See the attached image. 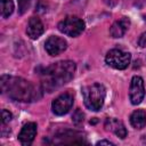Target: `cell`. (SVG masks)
I'll return each instance as SVG.
<instances>
[{
  "mask_svg": "<svg viewBox=\"0 0 146 146\" xmlns=\"http://www.w3.org/2000/svg\"><path fill=\"white\" fill-rule=\"evenodd\" d=\"M35 135H36V124L34 122H29L22 128L18 135V139L22 145L27 146L34 140Z\"/></svg>",
  "mask_w": 146,
  "mask_h": 146,
  "instance_id": "obj_9",
  "label": "cell"
},
{
  "mask_svg": "<svg viewBox=\"0 0 146 146\" xmlns=\"http://www.w3.org/2000/svg\"><path fill=\"white\" fill-rule=\"evenodd\" d=\"M31 0H18V7H19V13L24 14L25 10L30 7Z\"/></svg>",
  "mask_w": 146,
  "mask_h": 146,
  "instance_id": "obj_16",
  "label": "cell"
},
{
  "mask_svg": "<svg viewBox=\"0 0 146 146\" xmlns=\"http://www.w3.org/2000/svg\"><path fill=\"white\" fill-rule=\"evenodd\" d=\"M83 120H84V114H83V112H82L80 108L75 110V112H74V114H73V116H72L73 123H74L76 127H79V125H81V124L83 123Z\"/></svg>",
  "mask_w": 146,
  "mask_h": 146,
  "instance_id": "obj_15",
  "label": "cell"
},
{
  "mask_svg": "<svg viewBox=\"0 0 146 146\" xmlns=\"http://www.w3.org/2000/svg\"><path fill=\"white\" fill-rule=\"evenodd\" d=\"M72 106H73V96L68 92H64V94L59 95L57 98L54 99V102L51 104L52 112L56 115L66 114L71 110Z\"/></svg>",
  "mask_w": 146,
  "mask_h": 146,
  "instance_id": "obj_7",
  "label": "cell"
},
{
  "mask_svg": "<svg viewBox=\"0 0 146 146\" xmlns=\"http://www.w3.org/2000/svg\"><path fill=\"white\" fill-rule=\"evenodd\" d=\"M1 115H2V125H6L7 123H9V121L11 120V113L8 112L7 110H2Z\"/></svg>",
  "mask_w": 146,
  "mask_h": 146,
  "instance_id": "obj_17",
  "label": "cell"
},
{
  "mask_svg": "<svg viewBox=\"0 0 146 146\" xmlns=\"http://www.w3.org/2000/svg\"><path fill=\"white\" fill-rule=\"evenodd\" d=\"M129 26H130V19L128 17H122L112 24V26L110 27V34L112 38H121L124 35Z\"/></svg>",
  "mask_w": 146,
  "mask_h": 146,
  "instance_id": "obj_11",
  "label": "cell"
},
{
  "mask_svg": "<svg viewBox=\"0 0 146 146\" xmlns=\"http://www.w3.org/2000/svg\"><path fill=\"white\" fill-rule=\"evenodd\" d=\"M44 48H46V51L50 56H57V55H59V54H62L63 51L66 50L67 42L63 38L51 35L46 40Z\"/></svg>",
  "mask_w": 146,
  "mask_h": 146,
  "instance_id": "obj_8",
  "label": "cell"
},
{
  "mask_svg": "<svg viewBox=\"0 0 146 146\" xmlns=\"http://www.w3.org/2000/svg\"><path fill=\"white\" fill-rule=\"evenodd\" d=\"M131 125L136 129H143L146 125V112L144 110H136L130 116Z\"/></svg>",
  "mask_w": 146,
  "mask_h": 146,
  "instance_id": "obj_13",
  "label": "cell"
},
{
  "mask_svg": "<svg viewBox=\"0 0 146 146\" xmlns=\"http://www.w3.org/2000/svg\"><path fill=\"white\" fill-rule=\"evenodd\" d=\"M138 44H139L141 48L146 47V32H145V33H143V34L139 36V40H138Z\"/></svg>",
  "mask_w": 146,
  "mask_h": 146,
  "instance_id": "obj_18",
  "label": "cell"
},
{
  "mask_svg": "<svg viewBox=\"0 0 146 146\" xmlns=\"http://www.w3.org/2000/svg\"><path fill=\"white\" fill-rule=\"evenodd\" d=\"M58 30L68 35V36H78L84 30V22L76 16H68L58 23Z\"/></svg>",
  "mask_w": 146,
  "mask_h": 146,
  "instance_id": "obj_4",
  "label": "cell"
},
{
  "mask_svg": "<svg viewBox=\"0 0 146 146\" xmlns=\"http://www.w3.org/2000/svg\"><path fill=\"white\" fill-rule=\"evenodd\" d=\"M2 94L18 102H33L38 99L34 87L26 80L11 75H2L0 80Z\"/></svg>",
  "mask_w": 146,
  "mask_h": 146,
  "instance_id": "obj_2",
  "label": "cell"
},
{
  "mask_svg": "<svg viewBox=\"0 0 146 146\" xmlns=\"http://www.w3.org/2000/svg\"><path fill=\"white\" fill-rule=\"evenodd\" d=\"M145 96V87H144V81L140 76L135 75L131 80L130 83V89H129V98L132 105H138L141 103L143 98Z\"/></svg>",
  "mask_w": 146,
  "mask_h": 146,
  "instance_id": "obj_6",
  "label": "cell"
},
{
  "mask_svg": "<svg viewBox=\"0 0 146 146\" xmlns=\"http://www.w3.org/2000/svg\"><path fill=\"white\" fill-rule=\"evenodd\" d=\"M82 96L86 107L96 112L104 105L106 89L102 83H91L82 88Z\"/></svg>",
  "mask_w": 146,
  "mask_h": 146,
  "instance_id": "obj_3",
  "label": "cell"
},
{
  "mask_svg": "<svg viewBox=\"0 0 146 146\" xmlns=\"http://www.w3.org/2000/svg\"><path fill=\"white\" fill-rule=\"evenodd\" d=\"M43 24L40 21L39 17H31L29 23H27V27H26V34L32 39L35 40L39 36H41V34L43 33Z\"/></svg>",
  "mask_w": 146,
  "mask_h": 146,
  "instance_id": "obj_10",
  "label": "cell"
},
{
  "mask_svg": "<svg viewBox=\"0 0 146 146\" xmlns=\"http://www.w3.org/2000/svg\"><path fill=\"white\" fill-rule=\"evenodd\" d=\"M76 65L72 60H62L46 67L41 73L43 90L51 92L52 90L70 82L75 73Z\"/></svg>",
  "mask_w": 146,
  "mask_h": 146,
  "instance_id": "obj_1",
  "label": "cell"
},
{
  "mask_svg": "<svg viewBox=\"0 0 146 146\" xmlns=\"http://www.w3.org/2000/svg\"><path fill=\"white\" fill-rule=\"evenodd\" d=\"M105 128L107 130L114 132L121 139H123V138L127 137V129H125L124 124L121 121H119L117 119H114V117L107 119L106 122H105Z\"/></svg>",
  "mask_w": 146,
  "mask_h": 146,
  "instance_id": "obj_12",
  "label": "cell"
},
{
  "mask_svg": "<svg viewBox=\"0 0 146 146\" xmlns=\"http://www.w3.org/2000/svg\"><path fill=\"white\" fill-rule=\"evenodd\" d=\"M0 3H1V16L3 18L9 17L14 11L13 0H0Z\"/></svg>",
  "mask_w": 146,
  "mask_h": 146,
  "instance_id": "obj_14",
  "label": "cell"
},
{
  "mask_svg": "<svg viewBox=\"0 0 146 146\" xmlns=\"http://www.w3.org/2000/svg\"><path fill=\"white\" fill-rule=\"evenodd\" d=\"M105 60L108 66L115 70H124L130 64L131 55L121 49H112L107 52Z\"/></svg>",
  "mask_w": 146,
  "mask_h": 146,
  "instance_id": "obj_5",
  "label": "cell"
},
{
  "mask_svg": "<svg viewBox=\"0 0 146 146\" xmlns=\"http://www.w3.org/2000/svg\"><path fill=\"white\" fill-rule=\"evenodd\" d=\"M97 145H114V144L108 141V140H100V141L97 143Z\"/></svg>",
  "mask_w": 146,
  "mask_h": 146,
  "instance_id": "obj_19",
  "label": "cell"
}]
</instances>
